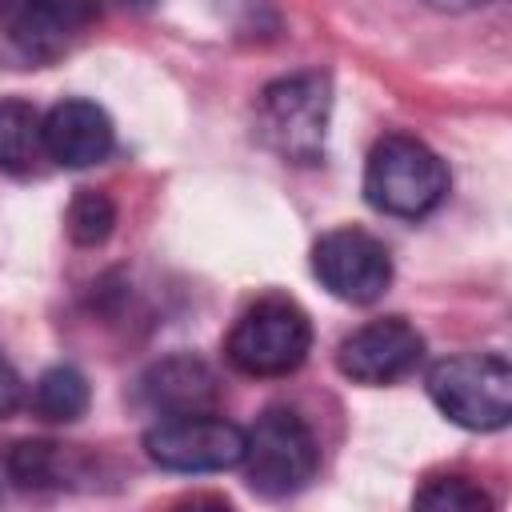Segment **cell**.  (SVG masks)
<instances>
[{"label":"cell","instance_id":"cell-16","mask_svg":"<svg viewBox=\"0 0 512 512\" xmlns=\"http://www.w3.org/2000/svg\"><path fill=\"white\" fill-rule=\"evenodd\" d=\"M416 504L432 508V512H476V508L484 512V508H492L484 488H476L468 476H436V480H428L416 492Z\"/></svg>","mask_w":512,"mask_h":512},{"label":"cell","instance_id":"cell-3","mask_svg":"<svg viewBox=\"0 0 512 512\" xmlns=\"http://www.w3.org/2000/svg\"><path fill=\"white\" fill-rule=\"evenodd\" d=\"M432 404L468 432H496L512 420V364L504 352H460L428 368Z\"/></svg>","mask_w":512,"mask_h":512},{"label":"cell","instance_id":"cell-2","mask_svg":"<svg viewBox=\"0 0 512 512\" xmlns=\"http://www.w3.org/2000/svg\"><path fill=\"white\" fill-rule=\"evenodd\" d=\"M448 196V168L444 160L416 136L392 132L376 140L364 164V200L400 220L428 216Z\"/></svg>","mask_w":512,"mask_h":512},{"label":"cell","instance_id":"cell-13","mask_svg":"<svg viewBox=\"0 0 512 512\" xmlns=\"http://www.w3.org/2000/svg\"><path fill=\"white\" fill-rule=\"evenodd\" d=\"M4 468H8V484H16V488H28V492L64 488L68 452L48 440H20V444L4 448Z\"/></svg>","mask_w":512,"mask_h":512},{"label":"cell","instance_id":"cell-14","mask_svg":"<svg viewBox=\"0 0 512 512\" xmlns=\"http://www.w3.org/2000/svg\"><path fill=\"white\" fill-rule=\"evenodd\" d=\"M32 412L40 420H56V424L80 420L88 412V380L76 368H68V364L48 368L32 384Z\"/></svg>","mask_w":512,"mask_h":512},{"label":"cell","instance_id":"cell-8","mask_svg":"<svg viewBox=\"0 0 512 512\" xmlns=\"http://www.w3.org/2000/svg\"><path fill=\"white\" fill-rule=\"evenodd\" d=\"M424 356V336L404 316L368 320L356 332H348L336 348V368L368 388H384L404 380Z\"/></svg>","mask_w":512,"mask_h":512},{"label":"cell","instance_id":"cell-6","mask_svg":"<svg viewBox=\"0 0 512 512\" xmlns=\"http://www.w3.org/2000/svg\"><path fill=\"white\" fill-rule=\"evenodd\" d=\"M144 452L168 472H224L244 460V428L216 412L160 416L144 432Z\"/></svg>","mask_w":512,"mask_h":512},{"label":"cell","instance_id":"cell-10","mask_svg":"<svg viewBox=\"0 0 512 512\" xmlns=\"http://www.w3.org/2000/svg\"><path fill=\"white\" fill-rule=\"evenodd\" d=\"M116 128L92 100H60L44 112V156L60 168H92L108 160Z\"/></svg>","mask_w":512,"mask_h":512},{"label":"cell","instance_id":"cell-17","mask_svg":"<svg viewBox=\"0 0 512 512\" xmlns=\"http://www.w3.org/2000/svg\"><path fill=\"white\" fill-rule=\"evenodd\" d=\"M20 404H24V384H20L16 368L8 364V356L0 352V420H8Z\"/></svg>","mask_w":512,"mask_h":512},{"label":"cell","instance_id":"cell-4","mask_svg":"<svg viewBox=\"0 0 512 512\" xmlns=\"http://www.w3.org/2000/svg\"><path fill=\"white\" fill-rule=\"evenodd\" d=\"M312 320L288 296H264L244 308L224 340V356L244 376H288L308 360Z\"/></svg>","mask_w":512,"mask_h":512},{"label":"cell","instance_id":"cell-9","mask_svg":"<svg viewBox=\"0 0 512 512\" xmlns=\"http://www.w3.org/2000/svg\"><path fill=\"white\" fill-rule=\"evenodd\" d=\"M92 20L88 0H0V32L28 56H60Z\"/></svg>","mask_w":512,"mask_h":512},{"label":"cell","instance_id":"cell-12","mask_svg":"<svg viewBox=\"0 0 512 512\" xmlns=\"http://www.w3.org/2000/svg\"><path fill=\"white\" fill-rule=\"evenodd\" d=\"M44 156V116L20 100H0V172H32V164Z\"/></svg>","mask_w":512,"mask_h":512},{"label":"cell","instance_id":"cell-5","mask_svg":"<svg viewBox=\"0 0 512 512\" xmlns=\"http://www.w3.org/2000/svg\"><path fill=\"white\" fill-rule=\"evenodd\" d=\"M240 464H244L252 492L280 500V496L300 492L316 476L320 444H316L312 428L304 424V416H296L292 408H268L244 432V460Z\"/></svg>","mask_w":512,"mask_h":512},{"label":"cell","instance_id":"cell-15","mask_svg":"<svg viewBox=\"0 0 512 512\" xmlns=\"http://www.w3.org/2000/svg\"><path fill=\"white\" fill-rule=\"evenodd\" d=\"M64 224H68L72 244H80V248H96V244H104V240L112 236V228H116V204H112L108 192L80 188V192L72 196V204H68Z\"/></svg>","mask_w":512,"mask_h":512},{"label":"cell","instance_id":"cell-19","mask_svg":"<svg viewBox=\"0 0 512 512\" xmlns=\"http://www.w3.org/2000/svg\"><path fill=\"white\" fill-rule=\"evenodd\" d=\"M124 4H136V8H148V4H156V0H124Z\"/></svg>","mask_w":512,"mask_h":512},{"label":"cell","instance_id":"cell-7","mask_svg":"<svg viewBox=\"0 0 512 512\" xmlns=\"http://www.w3.org/2000/svg\"><path fill=\"white\" fill-rule=\"evenodd\" d=\"M312 276L344 304H372L392 284V256L364 228H332L312 244Z\"/></svg>","mask_w":512,"mask_h":512},{"label":"cell","instance_id":"cell-11","mask_svg":"<svg viewBox=\"0 0 512 512\" xmlns=\"http://www.w3.org/2000/svg\"><path fill=\"white\" fill-rule=\"evenodd\" d=\"M140 396L160 416H192V412H212L220 388H216V372L200 356L176 352L156 360L140 376Z\"/></svg>","mask_w":512,"mask_h":512},{"label":"cell","instance_id":"cell-1","mask_svg":"<svg viewBox=\"0 0 512 512\" xmlns=\"http://www.w3.org/2000/svg\"><path fill=\"white\" fill-rule=\"evenodd\" d=\"M328 116L332 84L324 72L280 76L256 100V132L288 164H316L324 156Z\"/></svg>","mask_w":512,"mask_h":512},{"label":"cell","instance_id":"cell-18","mask_svg":"<svg viewBox=\"0 0 512 512\" xmlns=\"http://www.w3.org/2000/svg\"><path fill=\"white\" fill-rule=\"evenodd\" d=\"M432 8H444V12H464V8H480L488 0H428Z\"/></svg>","mask_w":512,"mask_h":512}]
</instances>
